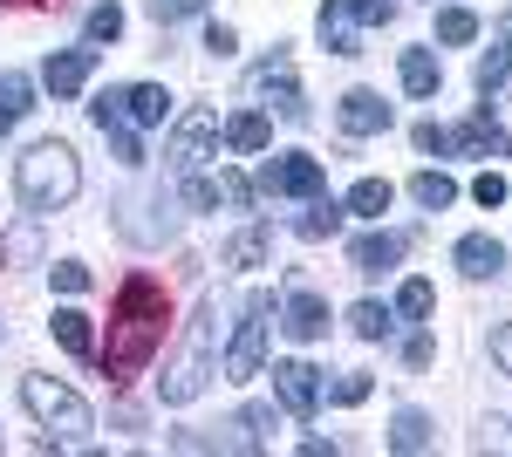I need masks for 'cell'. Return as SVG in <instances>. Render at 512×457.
<instances>
[{
	"label": "cell",
	"instance_id": "8",
	"mask_svg": "<svg viewBox=\"0 0 512 457\" xmlns=\"http://www.w3.org/2000/svg\"><path fill=\"white\" fill-rule=\"evenodd\" d=\"M274 396H280L287 417L308 423L321 410V369H315V362H274Z\"/></svg>",
	"mask_w": 512,
	"mask_h": 457
},
{
	"label": "cell",
	"instance_id": "23",
	"mask_svg": "<svg viewBox=\"0 0 512 457\" xmlns=\"http://www.w3.org/2000/svg\"><path fill=\"white\" fill-rule=\"evenodd\" d=\"M390 451H431V417H424V410H396Z\"/></svg>",
	"mask_w": 512,
	"mask_h": 457
},
{
	"label": "cell",
	"instance_id": "7",
	"mask_svg": "<svg viewBox=\"0 0 512 457\" xmlns=\"http://www.w3.org/2000/svg\"><path fill=\"white\" fill-rule=\"evenodd\" d=\"M212 137H219V110L178 116L171 144H164V164H171V171H198V164H205V151H212Z\"/></svg>",
	"mask_w": 512,
	"mask_h": 457
},
{
	"label": "cell",
	"instance_id": "20",
	"mask_svg": "<svg viewBox=\"0 0 512 457\" xmlns=\"http://www.w3.org/2000/svg\"><path fill=\"white\" fill-rule=\"evenodd\" d=\"M226 144H233V151H267V144H274V123H267V110H239L233 123H226Z\"/></svg>",
	"mask_w": 512,
	"mask_h": 457
},
{
	"label": "cell",
	"instance_id": "30",
	"mask_svg": "<svg viewBox=\"0 0 512 457\" xmlns=\"http://www.w3.org/2000/svg\"><path fill=\"white\" fill-rule=\"evenodd\" d=\"M437 307V287L431 280H403V294H396V314H410V321H424Z\"/></svg>",
	"mask_w": 512,
	"mask_h": 457
},
{
	"label": "cell",
	"instance_id": "31",
	"mask_svg": "<svg viewBox=\"0 0 512 457\" xmlns=\"http://www.w3.org/2000/svg\"><path fill=\"white\" fill-rule=\"evenodd\" d=\"M35 253H41V232L35 226H21V232H7V239H0V260H7V267H28Z\"/></svg>",
	"mask_w": 512,
	"mask_h": 457
},
{
	"label": "cell",
	"instance_id": "4",
	"mask_svg": "<svg viewBox=\"0 0 512 457\" xmlns=\"http://www.w3.org/2000/svg\"><path fill=\"white\" fill-rule=\"evenodd\" d=\"M21 403H28V417L55 437V444H82L96 417H89V403H82L76 389H62L55 376H21Z\"/></svg>",
	"mask_w": 512,
	"mask_h": 457
},
{
	"label": "cell",
	"instance_id": "14",
	"mask_svg": "<svg viewBox=\"0 0 512 457\" xmlns=\"http://www.w3.org/2000/svg\"><path fill=\"white\" fill-rule=\"evenodd\" d=\"M451 260H458V273H465V280H492V273L506 267V246H499L492 232H465Z\"/></svg>",
	"mask_w": 512,
	"mask_h": 457
},
{
	"label": "cell",
	"instance_id": "36",
	"mask_svg": "<svg viewBox=\"0 0 512 457\" xmlns=\"http://www.w3.org/2000/svg\"><path fill=\"white\" fill-rule=\"evenodd\" d=\"M369 389H376V382H369V369H349V376L335 382V403H342V410H355V403H369Z\"/></svg>",
	"mask_w": 512,
	"mask_h": 457
},
{
	"label": "cell",
	"instance_id": "34",
	"mask_svg": "<svg viewBox=\"0 0 512 457\" xmlns=\"http://www.w3.org/2000/svg\"><path fill=\"white\" fill-rule=\"evenodd\" d=\"M151 7V21L158 28H171V21H192V14H205V0H144Z\"/></svg>",
	"mask_w": 512,
	"mask_h": 457
},
{
	"label": "cell",
	"instance_id": "24",
	"mask_svg": "<svg viewBox=\"0 0 512 457\" xmlns=\"http://www.w3.org/2000/svg\"><path fill=\"white\" fill-rule=\"evenodd\" d=\"M349 328L362 335V342H383V335L396 328V307H383V301H355V307H349Z\"/></svg>",
	"mask_w": 512,
	"mask_h": 457
},
{
	"label": "cell",
	"instance_id": "46",
	"mask_svg": "<svg viewBox=\"0 0 512 457\" xmlns=\"http://www.w3.org/2000/svg\"><path fill=\"white\" fill-rule=\"evenodd\" d=\"M492 362L512 376V321H499V328H492Z\"/></svg>",
	"mask_w": 512,
	"mask_h": 457
},
{
	"label": "cell",
	"instance_id": "13",
	"mask_svg": "<svg viewBox=\"0 0 512 457\" xmlns=\"http://www.w3.org/2000/svg\"><path fill=\"white\" fill-rule=\"evenodd\" d=\"M253 89H260V96H274V103H280V116H294V123L308 116V103H301V89H294V69H287V55H274V62H260V69H253Z\"/></svg>",
	"mask_w": 512,
	"mask_h": 457
},
{
	"label": "cell",
	"instance_id": "38",
	"mask_svg": "<svg viewBox=\"0 0 512 457\" xmlns=\"http://www.w3.org/2000/svg\"><path fill=\"white\" fill-rule=\"evenodd\" d=\"M55 287L62 294H89V267L82 260H55Z\"/></svg>",
	"mask_w": 512,
	"mask_h": 457
},
{
	"label": "cell",
	"instance_id": "15",
	"mask_svg": "<svg viewBox=\"0 0 512 457\" xmlns=\"http://www.w3.org/2000/svg\"><path fill=\"white\" fill-rule=\"evenodd\" d=\"M315 28H321V41H328V55H362V21L349 14V0H328Z\"/></svg>",
	"mask_w": 512,
	"mask_h": 457
},
{
	"label": "cell",
	"instance_id": "41",
	"mask_svg": "<svg viewBox=\"0 0 512 457\" xmlns=\"http://www.w3.org/2000/svg\"><path fill=\"white\" fill-rule=\"evenodd\" d=\"M472 198L485 205V212H492V205H506V178H499V171H485V178L472 185Z\"/></svg>",
	"mask_w": 512,
	"mask_h": 457
},
{
	"label": "cell",
	"instance_id": "35",
	"mask_svg": "<svg viewBox=\"0 0 512 457\" xmlns=\"http://www.w3.org/2000/svg\"><path fill=\"white\" fill-rule=\"evenodd\" d=\"M89 123H96V130H117L123 123V89H103V96L89 103Z\"/></svg>",
	"mask_w": 512,
	"mask_h": 457
},
{
	"label": "cell",
	"instance_id": "26",
	"mask_svg": "<svg viewBox=\"0 0 512 457\" xmlns=\"http://www.w3.org/2000/svg\"><path fill=\"white\" fill-rule=\"evenodd\" d=\"M512 82V41H492L485 55H478V89L492 96V89H506Z\"/></svg>",
	"mask_w": 512,
	"mask_h": 457
},
{
	"label": "cell",
	"instance_id": "6",
	"mask_svg": "<svg viewBox=\"0 0 512 457\" xmlns=\"http://www.w3.org/2000/svg\"><path fill=\"white\" fill-rule=\"evenodd\" d=\"M260 191L267 198H321L328 191V171H321V157L287 151V157H267L260 164Z\"/></svg>",
	"mask_w": 512,
	"mask_h": 457
},
{
	"label": "cell",
	"instance_id": "5",
	"mask_svg": "<svg viewBox=\"0 0 512 457\" xmlns=\"http://www.w3.org/2000/svg\"><path fill=\"white\" fill-rule=\"evenodd\" d=\"M267 335H274V294H246L239 335L226 348V382H253L267 369Z\"/></svg>",
	"mask_w": 512,
	"mask_h": 457
},
{
	"label": "cell",
	"instance_id": "21",
	"mask_svg": "<svg viewBox=\"0 0 512 457\" xmlns=\"http://www.w3.org/2000/svg\"><path fill=\"white\" fill-rule=\"evenodd\" d=\"M390 178H362V185L349 191V198H342V212H355V219H383V212H390Z\"/></svg>",
	"mask_w": 512,
	"mask_h": 457
},
{
	"label": "cell",
	"instance_id": "47",
	"mask_svg": "<svg viewBox=\"0 0 512 457\" xmlns=\"http://www.w3.org/2000/svg\"><path fill=\"white\" fill-rule=\"evenodd\" d=\"M485 451H512V430H506V423H499V417L485 423Z\"/></svg>",
	"mask_w": 512,
	"mask_h": 457
},
{
	"label": "cell",
	"instance_id": "48",
	"mask_svg": "<svg viewBox=\"0 0 512 457\" xmlns=\"http://www.w3.org/2000/svg\"><path fill=\"white\" fill-rule=\"evenodd\" d=\"M14 123H21V116H14V110H0V137H7V130H14Z\"/></svg>",
	"mask_w": 512,
	"mask_h": 457
},
{
	"label": "cell",
	"instance_id": "10",
	"mask_svg": "<svg viewBox=\"0 0 512 457\" xmlns=\"http://www.w3.org/2000/svg\"><path fill=\"white\" fill-rule=\"evenodd\" d=\"M89 76H96V48H62V55H48V62H41L48 96H76Z\"/></svg>",
	"mask_w": 512,
	"mask_h": 457
},
{
	"label": "cell",
	"instance_id": "43",
	"mask_svg": "<svg viewBox=\"0 0 512 457\" xmlns=\"http://www.w3.org/2000/svg\"><path fill=\"white\" fill-rule=\"evenodd\" d=\"M205 48H212V55L226 62V55H233V48H239V35H233V28H226V21H212V28H205Z\"/></svg>",
	"mask_w": 512,
	"mask_h": 457
},
{
	"label": "cell",
	"instance_id": "37",
	"mask_svg": "<svg viewBox=\"0 0 512 457\" xmlns=\"http://www.w3.org/2000/svg\"><path fill=\"white\" fill-rule=\"evenodd\" d=\"M349 14L362 21V28H390V21H396V0H349Z\"/></svg>",
	"mask_w": 512,
	"mask_h": 457
},
{
	"label": "cell",
	"instance_id": "25",
	"mask_svg": "<svg viewBox=\"0 0 512 457\" xmlns=\"http://www.w3.org/2000/svg\"><path fill=\"white\" fill-rule=\"evenodd\" d=\"M48 328H55V342L69 348V355H89V348H96V335H89V314H82V307H62Z\"/></svg>",
	"mask_w": 512,
	"mask_h": 457
},
{
	"label": "cell",
	"instance_id": "3",
	"mask_svg": "<svg viewBox=\"0 0 512 457\" xmlns=\"http://www.w3.org/2000/svg\"><path fill=\"white\" fill-rule=\"evenodd\" d=\"M212 355H219V307L198 301L192 335H185V348H178V362L158 376V396H164V403H192V396H205V382L219 376V369H212Z\"/></svg>",
	"mask_w": 512,
	"mask_h": 457
},
{
	"label": "cell",
	"instance_id": "28",
	"mask_svg": "<svg viewBox=\"0 0 512 457\" xmlns=\"http://www.w3.org/2000/svg\"><path fill=\"white\" fill-rule=\"evenodd\" d=\"M82 35H89V48H103V41L123 35V7L117 0H103V7H89V21H82Z\"/></svg>",
	"mask_w": 512,
	"mask_h": 457
},
{
	"label": "cell",
	"instance_id": "9",
	"mask_svg": "<svg viewBox=\"0 0 512 457\" xmlns=\"http://www.w3.org/2000/svg\"><path fill=\"white\" fill-rule=\"evenodd\" d=\"M280 328H287L294 342H321V335H328V301H321L315 287H294L287 307H280Z\"/></svg>",
	"mask_w": 512,
	"mask_h": 457
},
{
	"label": "cell",
	"instance_id": "32",
	"mask_svg": "<svg viewBox=\"0 0 512 457\" xmlns=\"http://www.w3.org/2000/svg\"><path fill=\"white\" fill-rule=\"evenodd\" d=\"M212 185H219V205H233V212H253V198H260V191L239 178V171H219Z\"/></svg>",
	"mask_w": 512,
	"mask_h": 457
},
{
	"label": "cell",
	"instance_id": "44",
	"mask_svg": "<svg viewBox=\"0 0 512 457\" xmlns=\"http://www.w3.org/2000/svg\"><path fill=\"white\" fill-rule=\"evenodd\" d=\"M431 355H437L431 335H410V342H403V362H410V369H431Z\"/></svg>",
	"mask_w": 512,
	"mask_h": 457
},
{
	"label": "cell",
	"instance_id": "19",
	"mask_svg": "<svg viewBox=\"0 0 512 457\" xmlns=\"http://www.w3.org/2000/svg\"><path fill=\"white\" fill-rule=\"evenodd\" d=\"M396 76H403V89H410V96H437V82H444V62H437L431 48H403Z\"/></svg>",
	"mask_w": 512,
	"mask_h": 457
},
{
	"label": "cell",
	"instance_id": "1",
	"mask_svg": "<svg viewBox=\"0 0 512 457\" xmlns=\"http://www.w3.org/2000/svg\"><path fill=\"white\" fill-rule=\"evenodd\" d=\"M164 328H171V294H164V280L130 273V280H123V294H117V307H110L103 376H110V382L144 376V369L158 362V348H164Z\"/></svg>",
	"mask_w": 512,
	"mask_h": 457
},
{
	"label": "cell",
	"instance_id": "18",
	"mask_svg": "<svg viewBox=\"0 0 512 457\" xmlns=\"http://www.w3.org/2000/svg\"><path fill=\"white\" fill-rule=\"evenodd\" d=\"M267 253H274V232H267V226H246V232H233V239L219 246V260H226V267H239V273L267 267Z\"/></svg>",
	"mask_w": 512,
	"mask_h": 457
},
{
	"label": "cell",
	"instance_id": "2",
	"mask_svg": "<svg viewBox=\"0 0 512 457\" xmlns=\"http://www.w3.org/2000/svg\"><path fill=\"white\" fill-rule=\"evenodd\" d=\"M14 191H21V205L28 212H62L69 198L82 191V164H76V151L62 144V137H41V144H28V157L14 164Z\"/></svg>",
	"mask_w": 512,
	"mask_h": 457
},
{
	"label": "cell",
	"instance_id": "16",
	"mask_svg": "<svg viewBox=\"0 0 512 457\" xmlns=\"http://www.w3.org/2000/svg\"><path fill=\"white\" fill-rule=\"evenodd\" d=\"M164 116H171V96H164V82H137V89H123V123H137V130H158Z\"/></svg>",
	"mask_w": 512,
	"mask_h": 457
},
{
	"label": "cell",
	"instance_id": "27",
	"mask_svg": "<svg viewBox=\"0 0 512 457\" xmlns=\"http://www.w3.org/2000/svg\"><path fill=\"white\" fill-rule=\"evenodd\" d=\"M410 198H417L424 212H444V205L458 198V185H451L444 171H417V178H410Z\"/></svg>",
	"mask_w": 512,
	"mask_h": 457
},
{
	"label": "cell",
	"instance_id": "33",
	"mask_svg": "<svg viewBox=\"0 0 512 457\" xmlns=\"http://www.w3.org/2000/svg\"><path fill=\"white\" fill-rule=\"evenodd\" d=\"M0 110L28 116V110H35V82H28V76H0Z\"/></svg>",
	"mask_w": 512,
	"mask_h": 457
},
{
	"label": "cell",
	"instance_id": "42",
	"mask_svg": "<svg viewBox=\"0 0 512 457\" xmlns=\"http://www.w3.org/2000/svg\"><path fill=\"white\" fill-rule=\"evenodd\" d=\"M103 137L117 144V157H123V164H144V144L130 137V123H117V130H103Z\"/></svg>",
	"mask_w": 512,
	"mask_h": 457
},
{
	"label": "cell",
	"instance_id": "29",
	"mask_svg": "<svg viewBox=\"0 0 512 457\" xmlns=\"http://www.w3.org/2000/svg\"><path fill=\"white\" fill-rule=\"evenodd\" d=\"M472 35H478V14H472V7H444V14H437V41H444V48H465Z\"/></svg>",
	"mask_w": 512,
	"mask_h": 457
},
{
	"label": "cell",
	"instance_id": "39",
	"mask_svg": "<svg viewBox=\"0 0 512 457\" xmlns=\"http://www.w3.org/2000/svg\"><path fill=\"white\" fill-rule=\"evenodd\" d=\"M239 430H246V444H260V437L274 430V410H260V403H253V410H239Z\"/></svg>",
	"mask_w": 512,
	"mask_h": 457
},
{
	"label": "cell",
	"instance_id": "12",
	"mask_svg": "<svg viewBox=\"0 0 512 457\" xmlns=\"http://www.w3.org/2000/svg\"><path fill=\"white\" fill-rule=\"evenodd\" d=\"M403 246H410L403 232H362V239H355V246H349V267H355V273H369V280H376V273H390L396 260H403Z\"/></svg>",
	"mask_w": 512,
	"mask_h": 457
},
{
	"label": "cell",
	"instance_id": "49",
	"mask_svg": "<svg viewBox=\"0 0 512 457\" xmlns=\"http://www.w3.org/2000/svg\"><path fill=\"white\" fill-rule=\"evenodd\" d=\"M506 35H512V7H506Z\"/></svg>",
	"mask_w": 512,
	"mask_h": 457
},
{
	"label": "cell",
	"instance_id": "50",
	"mask_svg": "<svg viewBox=\"0 0 512 457\" xmlns=\"http://www.w3.org/2000/svg\"><path fill=\"white\" fill-rule=\"evenodd\" d=\"M506 157H512V137H506Z\"/></svg>",
	"mask_w": 512,
	"mask_h": 457
},
{
	"label": "cell",
	"instance_id": "22",
	"mask_svg": "<svg viewBox=\"0 0 512 457\" xmlns=\"http://www.w3.org/2000/svg\"><path fill=\"white\" fill-rule=\"evenodd\" d=\"M342 219H349V212H342V205H335V198H328V191H321L315 205H308V212H301V239H335V232H342Z\"/></svg>",
	"mask_w": 512,
	"mask_h": 457
},
{
	"label": "cell",
	"instance_id": "45",
	"mask_svg": "<svg viewBox=\"0 0 512 457\" xmlns=\"http://www.w3.org/2000/svg\"><path fill=\"white\" fill-rule=\"evenodd\" d=\"M185 205L212 212V205H219V185H212V178H192V185H185Z\"/></svg>",
	"mask_w": 512,
	"mask_h": 457
},
{
	"label": "cell",
	"instance_id": "17",
	"mask_svg": "<svg viewBox=\"0 0 512 457\" xmlns=\"http://www.w3.org/2000/svg\"><path fill=\"white\" fill-rule=\"evenodd\" d=\"M451 151H465V157H499V151H506V130L492 123V110H478L472 123H458V130H451Z\"/></svg>",
	"mask_w": 512,
	"mask_h": 457
},
{
	"label": "cell",
	"instance_id": "11",
	"mask_svg": "<svg viewBox=\"0 0 512 457\" xmlns=\"http://www.w3.org/2000/svg\"><path fill=\"white\" fill-rule=\"evenodd\" d=\"M335 123H342L349 137H376V130H390V103H383L376 89H349L342 110H335Z\"/></svg>",
	"mask_w": 512,
	"mask_h": 457
},
{
	"label": "cell",
	"instance_id": "40",
	"mask_svg": "<svg viewBox=\"0 0 512 457\" xmlns=\"http://www.w3.org/2000/svg\"><path fill=\"white\" fill-rule=\"evenodd\" d=\"M417 151L444 157V151H451V130H444V123H417Z\"/></svg>",
	"mask_w": 512,
	"mask_h": 457
}]
</instances>
